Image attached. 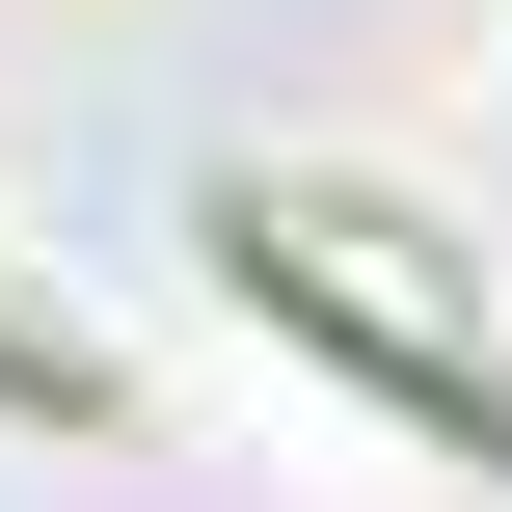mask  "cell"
<instances>
[{
    "mask_svg": "<svg viewBox=\"0 0 512 512\" xmlns=\"http://www.w3.org/2000/svg\"><path fill=\"white\" fill-rule=\"evenodd\" d=\"M0 405H27V432H81V405H108V378H81V351H54V324H0Z\"/></svg>",
    "mask_w": 512,
    "mask_h": 512,
    "instance_id": "7a4b0ae2",
    "label": "cell"
},
{
    "mask_svg": "<svg viewBox=\"0 0 512 512\" xmlns=\"http://www.w3.org/2000/svg\"><path fill=\"white\" fill-rule=\"evenodd\" d=\"M216 270H243L270 324H324V351H351V378L405 405V432H459V459H512V378H486V351H432L405 297H351V243H324V216H270V189H216Z\"/></svg>",
    "mask_w": 512,
    "mask_h": 512,
    "instance_id": "6da1fadb",
    "label": "cell"
}]
</instances>
